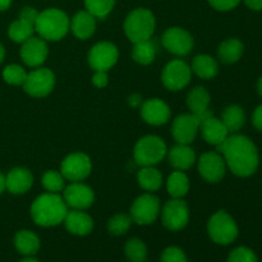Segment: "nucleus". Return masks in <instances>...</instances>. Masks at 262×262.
<instances>
[{
  "mask_svg": "<svg viewBox=\"0 0 262 262\" xmlns=\"http://www.w3.org/2000/svg\"><path fill=\"white\" fill-rule=\"evenodd\" d=\"M228 262H257V257L251 248L237 247L230 252Z\"/></svg>",
  "mask_w": 262,
  "mask_h": 262,
  "instance_id": "4c0bfd02",
  "label": "nucleus"
},
{
  "mask_svg": "<svg viewBox=\"0 0 262 262\" xmlns=\"http://www.w3.org/2000/svg\"><path fill=\"white\" fill-rule=\"evenodd\" d=\"M69 25L71 20L63 10L49 8L38 13L35 31L45 41H59L68 33Z\"/></svg>",
  "mask_w": 262,
  "mask_h": 262,
  "instance_id": "7ed1b4c3",
  "label": "nucleus"
},
{
  "mask_svg": "<svg viewBox=\"0 0 262 262\" xmlns=\"http://www.w3.org/2000/svg\"><path fill=\"white\" fill-rule=\"evenodd\" d=\"M243 51H245V46L242 41L238 38H228L220 43L217 49V55L222 63L233 64L237 63L242 58Z\"/></svg>",
  "mask_w": 262,
  "mask_h": 262,
  "instance_id": "393cba45",
  "label": "nucleus"
},
{
  "mask_svg": "<svg viewBox=\"0 0 262 262\" xmlns=\"http://www.w3.org/2000/svg\"><path fill=\"white\" fill-rule=\"evenodd\" d=\"M257 92H258V95L262 97V77L258 79V82H257Z\"/></svg>",
  "mask_w": 262,
  "mask_h": 262,
  "instance_id": "3c124183",
  "label": "nucleus"
},
{
  "mask_svg": "<svg viewBox=\"0 0 262 262\" xmlns=\"http://www.w3.org/2000/svg\"><path fill=\"white\" fill-rule=\"evenodd\" d=\"M252 123H253V125H255L256 129L261 130L262 132V105L256 107V110L253 112Z\"/></svg>",
  "mask_w": 262,
  "mask_h": 262,
  "instance_id": "37998d69",
  "label": "nucleus"
},
{
  "mask_svg": "<svg viewBox=\"0 0 262 262\" xmlns=\"http://www.w3.org/2000/svg\"><path fill=\"white\" fill-rule=\"evenodd\" d=\"M210 100L211 97L205 87H194L187 95V106L191 110L192 114H199V113L209 109Z\"/></svg>",
  "mask_w": 262,
  "mask_h": 262,
  "instance_id": "c756f323",
  "label": "nucleus"
},
{
  "mask_svg": "<svg viewBox=\"0 0 262 262\" xmlns=\"http://www.w3.org/2000/svg\"><path fill=\"white\" fill-rule=\"evenodd\" d=\"M160 214V200L151 193L141 194L130 207V217L138 225H150L155 223Z\"/></svg>",
  "mask_w": 262,
  "mask_h": 262,
  "instance_id": "1a4fd4ad",
  "label": "nucleus"
},
{
  "mask_svg": "<svg viewBox=\"0 0 262 262\" xmlns=\"http://www.w3.org/2000/svg\"><path fill=\"white\" fill-rule=\"evenodd\" d=\"M245 4L252 10H262V0H243Z\"/></svg>",
  "mask_w": 262,
  "mask_h": 262,
  "instance_id": "a18cd8bd",
  "label": "nucleus"
},
{
  "mask_svg": "<svg viewBox=\"0 0 262 262\" xmlns=\"http://www.w3.org/2000/svg\"><path fill=\"white\" fill-rule=\"evenodd\" d=\"M68 212V206L58 193H43L36 197L31 205V217L38 227L51 228L61 224Z\"/></svg>",
  "mask_w": 262,
  "mask_h": 262,
  "instance_id": "f03ea898",
  "label": "nucleus"
},
{
  "mask_svg": "<svg viewBox=\"0 0 262 262\" xmlns=\"http://www.w3.org/2000/svg\"><path fill=\"white\" fill-rule=\"evenodd\" d=\"M63 191L64 202L67 204V206L73 210L89 209L95 201V193L91 187L86 186L81 182H72Z\"/></svg>",
  "mask_w": 262,
  "mask_h": 262,
  "instance_id": "2eb2a0df",
  "label": "nucleus"
},
{
  "mask_svg": "<svg viewBox=\"0 0 262 262\" xmlns=\"http://www.w3.org/2000/svg\"><path fill=\"white\" fill-rule=\"evenodd\" d=\"M166 189L171 199H183L189 191V179L182 170H177L168 177Z\"/></svg>",
  "mask_w": 262,
  "mask_h": 262,
  "instance_id": "c85d7f7f",
  "label": "nucleus"
},
{
  "mask_svg": "<svg viewBox=\"0 0 262 262\" xmlns=\"http://www.w3.org/2000/svg\"><path fill=\"white\" fill-rule=\"evenodd\" d=\"M170 107L161 99H148L141 105V117L147 124H165L170 119Z\"/></svg>",
  "mask_w": 262,
  "mask_h": 262,
  "instance_id": "a211bd4d",
  "label": "nucleus"
},
{
  "mask_svg": "<svg viewBox=\"0 0 262 262\" xmlns=\"http://www.w3.org/2000/svg\"><path fill=\"white\" fill-rule=\"evenodd\" d=\"M207 233L209 237L215 243L222 246H228L234 242L238 237V227L232 216L227 211L215 212L207 223Z\"/></svg>",
  "mask_w": 262,
  "mask_h": 262,
  "instance_id": "423d86ee",
  "label": "nucleus"
},
{
  "mask_svg": "<svg viewBox=\"0 0 262 262\" xmlns=\"http://www.w3.org/2000/svg\"><path fill=\"white\" fill-rule=\"evenodd\" d=\"M35 32V26L20 19V18L10 23L9 28H8V36L10 37V40L18 43H23L26 40L32 37Z\"/></svg>",
  "mask_w": 262,
  "mask_h": 262,
  "instance_id": "2f4dec72",
  "label": "nucleus"
},
{
  "mask_svg": "<svg viewBox=\"0 0 262 262\" xmlns=\"http://www.w3.org/2000/svg\"><path fill=\"white\" fill-rule=\"evenodd\" d=\"M42 187L50 193H58L66 188V178L58 170H48L41 178Z\"/></svg>",
  "mask_w": 262,
  "mask_h": 262,
  "instance_id": "72a5a7b5",
  "label": "nucleus"
},
{
  "mask_svg": "<svg viewBox=\"0 0 262 262\" xmlns=\"http://www.w3.org/2000/svg\"><path fill=\"white\" fill-rule=\"evenodd\" d=\"M192 78V69L181 59L169 61L161 73L163 84L170 91H181L188 86Z\"/></svg>",
  "mask_w": 262,
  "mask_h": 262,
  "instance_id": "9b49d317",
  "label": "nucleus"
},
{
  "mask_svg": "<svg viewBox=\"0 0 262 262\" xmlns=\"http://www.w3.org/2000/svg\"><path fill=\"white\" fill-rule=\"evenodd\" d=\"M33 176L28 169L14 168L5 176V189L12 194H23L31 189Z\"/></svg>",
  "mask_w": 262,
  "mask_h": 262,
  "instance_id": "6ab92c4d",
  "label": "nucleus"
},
{
  "mask_svg": "<svg viewBox=\"0 0 262 262\" xmlns=\"http://www.w3.org/2000/svg\"><path fill=\"white\" fill-rule=\"evenodd\" d=\"M200 130V122L194 114H182L174 119L171 135L179 145H191Z\"/></svg>",
  "mask_w": 262,
  "mask_h": 262,
  "instance_id": "f3484780",
  "label": "nucleus"
},
{
  "mask_svg": "<svg viewBox=\"0 0 262 262\" xmlns=\"http://www.w3.org/2000/svg\"><path fill=\"white\" fill-rule=\"evenodd\" d=\"M216 151L222 154L225 164L234 176L246 178L257 170L260 161L257 147L246 136L235 133L228 136L222 145L216 146Z\"/></svg>",
  "mask_w": 262,
  "mask_h": 262,
  "instance_id": "f257e3e1",
  "label": "nucleus"
},
{
  "mask_svg": "<svg viewBox=\"0 0 262 262\" xmlns=\"http://www.w3.org/2000/svg\"><path fill=\"white\" fill-rule=\"evenodd\" d=\"M27 77V72L18 64H9L3 71V79L12 86H22Z\"/></svg>",
  "mask_w": 262,
  "mask_h": 262,
  "instance_id": "e433bc0d",
  "label": "nucleus"
},
{
  "mask_svg": "<svg viewBox=\"0 0 262 262\" xmlns=\"http://www.w3.org/2000/svg\"><path fill=\"white\" fill-rule=\"evenodd\" d=\"M55 74L49 68H41L37 67L36 69L27 73L25 83L22 84L26 94L32 97H45L53 92L55 87Z\"/></svg>",
  "mask_w": 262,
  "mask_h": 262,
  "instance_id": "0eeeda50",
  "label": "nucleus"
},
{
  "mask_svg": "<svg viewBox=\"0 0 262 262\" xmlns=\"http://www.w3.org/2000/svg\"><path fill=\"white\" fill-rule=\"evenodd\" d=\"M209 3L214 9L227 12V10L234 9L239 4L241 0H209Z\"/></svg>",
  "mask_w": 262,
  "mask_h": 262,
  "instance_id": "ea45409f",
  "label": "nucleus"
},
{
  "mask_svg": "<svg viewBox=\"0 0 262 262\" xmlns=\"http://www.w3.org/2000/svg\"><path fill=\"white\" fill-rule=\"evenodd\" d=\"M4 59H5V49H4V46L0 43V64L4 61Z\"/></svg>",
  "mask_w": 262,
  "mask_h": 262,
  "instance_id": "09e8293b",
  "label": "nucleus"
},
{
  "mask_svg": "<svg viewBox=\"0 0 262 262\" xmlns=\"http://www.w3.org/2000/svg\"><path fill=\"white\" fill-rule=\"evenodd\" d=\"M69 28L79 40H87L96 31V18L87 10L77 12L71 19Z\"/></svg>",
  "mask_w": 262,
  "mask_h": 262,
  "instance_id": "4be33fe9",
  "label": "nucleus"
},
{
  "mask_svg": "<svg viewBox=\"0 0 262 262\" xmlns=\"http://www.w3.org/2000/svg\"><path fill=\"white\" fill-rule=\"evenodd\" d=\"M125 257L129 262H145L147 258V247L138 238H130L124 246Z\"/></svg>",
  "mask_w": 262,
  "mask_h": 262,
  "instance_id": "473e14b6",
  "label": "nucleus"
},
{
  "mask_svg": "<svg viewBox=\"0 0 262 262\" xmlns=\"http://www.w3.org/2000/svg\"><path fill=\"white\" fill-rule=\"evenodd\" d=\"M200 130H201V135L204 137V140L207 143L214 146H219L227 140V137L229 136V132L225 128V125L223 124L222 119H217L214 115L210 118H207L206 120L200 124Z\"/></svg>",
  "mask_w": 262,
  "mask_h": 262,
  "instance_id": "412c9836",
  "label": "nucleus"
},
{
  "mask_svg": "<svg viewBox=\"0 0 262 262\" xmlns=\"http://www.w3.org/2000/svg\"><path fill=\"white\" fill-rule=\"evenodd\" d=\"M166 51L177 56H184L193 49L194 41L191 33L182 27H170L164 32L161 38Z\"/></svg>",
  "mask_w": 262,
  "mask_h": 262,
  "instance_id": "ddd939ff",
  "label": "nucleus"
},
{
  "mask_svg": "<svg viewBox=\"0 0 262 262\" xmlns=\"http://www.w3.org/2000/svg\"><path fill=\"white\" fill-rule=\"evenodd\" d=\"M49 55L48 43L40 36H32L22 43L20 48V58L26 66L31 68H37L45 63Z\"/></svg>",
  "mask_w": 262,
  "mask_h": 262,
  "instance_id": "dca6fc26",
  "label": "nucleus"
},
{
  "mask_svg": "<svg viewBox=\"0 0 262 262\" xmlns=\"http://www.w3.org/2000/svg\"><path fill=\"white\" fill-rule=\"evenodd\" d=\"M40 238L31 230H19L14 235V247L20 255L33 256L40 250Z\"/></svg>",
  "mask_w": 262,
  "mask_h": 262,
  "instance_id": "b1692460",
  "label": "nucleus"
},
{
  "mask_svg": "<svg viewBox=\"0 0 262 262\" xmlns=\"http://www.w3.org/2000/svg\"><path fill=\"white\" fill-rule=\"evenodd\" d=\"M142 102H143L142 96L138 94H133L128 97V104H129L132 107H141Z\"/></svg>",
  "mask_w": 262,
  "mask_h": 262,
  "instance_id": "c03bdc74",
  "label": "nucleus"
},
{
  "mask_svg": "<svg viewBox=\"0 0 262 262\" xmlns=\"http://www.w3.org/2000/svg\"><path fill=\"white\" fill-rule=\"evenodd\" d=\"M37 17H38V12L32 7H25L19 13L20 19L26 20V22L31 23V25L33 26H35Z\"/></svg>",
  "mask_w": 262,
  "mask_h": 262,
  "instance_id": "a19ab883",
  "label": "nucleus"
},
{
  "mask_svg": "<svg viewBox=\"0 0 262 262\" xmlns=\"http://www.w3.org/2000/svg\"><path fill=\"white\" fill-rule=\"evenodd\" d=\"M12 4V0H0V12H4Z\"/></svg>",
  "mask_w": 262,
  "mask_h": 262,
  "instance_id": "49530a36",
  "label": "nucleus"
},
{
  "mask_svg": "<svg viewBox=\"0 0 262 262\" xmlns=\"http://www.w3.org/2000/svg\"><path fill=\"white\" fill-rule=\"evenodd\" d=\"M222 122L229 133H237L246 123L245 112L238 105H229L223 110Z\"/></svg>",
  "mask_w": 262,
  "mask_h": 262,
  "instance_id": "cd10ccee",
  "label": "nucleus"
},
{
  "mask_svg": "<svg viewBox=\"0 0 262 262\" xmlns=\"http://www.w3.org/2000/svg\"><path fill=\"white\" fill-rule=\"evenodd\" d=\"M155 56L156 46L154 41H151V38L133 43L132 58L136 63L141 64V66H148L155 60Z\"/></svg>",
  "mask_w": 262,
  "mask_h": 262,
  "instance_id": "7c9ffc66",
  "label": "nucleus"
},
{
  "mask_svg": "<svg viewBox=\"0 0 262 262\" xmlns=\"http://www.w3.org/2000/svg\"><path fill=\"white\" fill-rule=\"evenodd\" d=\"M64 225L67 230L74 235H83L90 234L94 229V220L89 214L83 212L82 210H72L68 211L64 219Z\"/></svg>",
  "mask_w": 262,
  "mask_h": 262,
  "instance_id": "aec40b11",
  "label": "nucleus"
},
{
  "mask_svg": "<svg viewBox=\"0 0 262 262\" xmlns=\"http://www.w3.org/2000/svg\"><path fill=\"white\" fill-rule=\"evenodd\" d=\"M114 5L115 0H84V7L87 12L100 19H104L106 15H109Z\"/></svg>",
  "mask_w": 262,
  "mask_h": 262,
  "instance_id": "c9c22d12",
  "label": "nucleus"
},
{
  "mask_svg": "<svg viewBox=\"0 0 262 262\" xmlns=\"http://www.w3.org/2000/svg\"><path fill=\"white\" fill-rule=\"evenodd\" d=\"M19 262H40V261H38L37 258L32 257V256H26V257L23 258V260H20Z\"/></svg>",
  "mask_w": 262,
  "mask_h": 262,
  "instance_id": "8fccbe9b",
  "label": "nucleus"
},
{
  "mask_svg": "<svg viewBox=\"0 0 262 262\" xmlns=\"http://www.w3.org/2000/svg\"><path fill=\"white\" fill-rule=\"evenodd\" d=\"M119 51L114 43L109 41L97 42L90 49L87 60L95 72H107L117 64Z\"/></svg>",
  "mask_w": 262,
  "mask_h": 262,
  "instance_id": "9d476101",
  "label": "nucleus"
},
{
  "mask_svg": "<svg viewBox=\"0 0 262 262\" xmlns=\"http://www.w3.org/2000/svg\"><path fill=\"white\" fill-rule=\"evenodd\" d=\"M92 163L89 155L73 152L67 156L60 165V173L69 182H82L91 174Z\"/></svg>",
  "mask_w": 262,
  "mask_h": 262,
  "instance_id": "f8f14e48",
  "label": "nucleus"
},
{
  "mask_svg": "<svg viewBox=\"0 0 262 262\" xmlns=\"http://www.w3.org/2000/svg\"><path fill=\"white\" fill-rule=\"evenodd\" d=\"M169 164L177 170H187L191 168L196 161V154L193 148L189 147V145H177L171 147L166 154Z\"/></svg>",
  "mask_w": 262,
  "mask_h": 262,
  "instance_id": "5701e85b",
  "label": "nucleus"
},
{
  "mask_svg": "<svg viewBox=\"0 0 262 262\" xmlns=\"http://www.w3.org/2000/svg\"><path fill=\"white\" fill-rule=\"evenodd\" d=\"M156 27L155 15L146 8H137L127 15L124 20V32L130 42L150 40Z\"/></svg>",
  "mask_w": 262,
  "mask_h": 262,
  "instance_id": "20e7f679",
  "label": "nucleus"
},
{
  "mask_svg": "<svg viewBox=\"0 0 262 262\" xmlns=\"http://www.w3.org/2000/svg\"><path fill=\"white\" fill-rule=\"evenodd\" d=\"M160 262H188V260H187L186 253L182 248L170 246L163 251Z\"/></svg>",
  "mask_w": 262,
  "mask_h": 262,
  "instance_id": "58836bf2",
  "label": "nucleus"
},
{
  "mask_svg": "<svg viewBox=\"0 0 262 262\" xmlns=\"http://www.w3.org/2000/svg\"><path fill=\"white\" fill-rule=\"evenodd\" d=\"M5 191V176L0 171V194Z\"/></svg>",
  "mask_w": 262,
  "mask_h": 262,
  "instance_id": "de8ad7c7",
  "label": "nucleus"
},
{
  "mask_svg": "<svg viewBox=\"0 0 262 262\" xmlns=\"http://www.w3.org/2000/svg\"><path fill=\"white\" fill-rule=\"evenodd\" d=\"M138 186L148 192H155L163 186V176L154 166H143L137 173Z\"/></svg>",
  "mask_w": 262,
  "mask_h": 262,
  "instance_id": "bb28decb",
  "label": "nucleus"
},
{
  "mask_svg": "<svg viewBox=\"0 0 262 262\" xmlns=\"http://www.w3.org/2000/svg\"><path fill=\"white\" fill-rule=\"evenodd\" d=\"M199 173L209 183H217L227 173V164L222 154L217 151H210L200 156Z\"/></svg>",
  "mask_w": 262,
  "mask_h": 262,
  "instance_id": "4468645a",
  "label": "nucleus"
},
{
  "mask_svg": "<svg viewBox=\"0 0 262 262\" xmlns=\"http://www.w3.org/2000/svg\"><path fill=\"white\" fill-rule=\"evenodd\" d=\"M161 222L166 229L179 232L184 229L189 222V209L182 199H171L161 210Z\"/></svg>",
  "mask_w": 262,
  "mask_h": 262,
  "instance_id": "6e6552de",
  "label": "nucleus"
},
{
  "mask_svg": "<svg viewBox=\"0 0 262 262\" xmlns=\"http://www.w3.org/2000/svg\"><path fill=\"white\" fill-rule=\"evenodd\" d=\"M168 154V147L163 138L146 136L138 140L133 150L135 161L141 166H154L160 163Z\"/></svg>",
  "mask_w": 262,
  "mask_h": 262,
  "instance_id": "39448f33",
  "label": "nucleus"
},
{
  "mask_svg": "<svg viewBox=\"0 0 262 262\" xmlns=\"http://www.w3.org/2000/svg\"><path fill=\"white\" fill-rule=\"evenodd\" d=\"M92 83L97 89H104L109 83V77H107V72H95L92 76Z\"/></svg>",
  "mask_w": 262,
  "mask_h": 262,
  "instance_id": "79ce46f5",
  "label": "nucleus"
},
{
  "mask_svg": "<svg viewBox=\"0 0 262 262\" xmlns=\"http://www.w3.org/2000/svg\"><path fill=\"white\" fill-rule=\"evenodd\" d=\"M191 69L200 78L211 79L219 72V64H217V61L212 56L201 54V55L194 56Z\"/></svg>",
  "mask_w": 262,
  "mask_h": 262,
  "instance_id": "a878e982",
  "label": "nucleus"
},
{
  "mask_svg": "<svg viewBox=\"0 0 262 262\" xmlns=\"http://www.w3.org/2000/svg\"><path fill=\"white\" fill-rule=\"evenodd\" d=\"M133 220L128 214H115L107 220V230L113 235H124L129 230Z\"/></svg>",
  "mask_w": 262,
  "mask_h": 262,
  "instance_id": "f704fd0d",
  "label": "nucleus"
}]
</instances>
